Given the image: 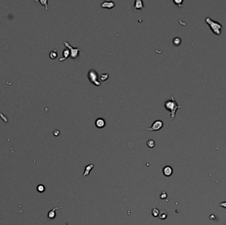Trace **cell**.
Listing matches in <instances>:
<instances>
[{
  "mask_svg": "<svg viewBox=\"0 0 226 225\" xmlns=\"http://www.w3.org/2000/svg\"><path fill=\"white\" fill-rule=\"evenodd\" d=\"M147 145L148 146V147H149V148L151 149L154 148V147L155 146V141H154V140L153 139L148 140V141H147Z\"/></svg>",
  "mask_w": 226,
  "mask_h": 225,
  "instance_id": "9a60e30c",
  "label": "cell"
},
{
  "mask_svg": "<svg viewBox=\"0 0 226 225\" xmlns=\"http://www.w3.org/2000/svg\"><path fill=\"white\" fill-rule=\"evenodd\" d=\"M164 106L169 112V114L171 115V120H173L175 117L176 111L179 108H182V106L177 104V102L175 100V98L173 97H171L170 100H167L164 104Z\"/></svg>",
  "mask_w": 226,
  "mask_h": 225,
  "instance_id": "6da1fadb",
  "label": "cell"
},
{
  "mask_svg": "<svg viewBox=\"0 0 226 225\" xmlns=\"http://www.w3.org/2000/svg\"><path fill=\"white\" fill-rule=\"evenodd\" d=\"M144 7V5L143 2L142 0H136L134 2V5L132 7V9L134 11H136V9H141L142 10Z\"/></svg>",
  "mask_w": 226,
  "mask_h": 225,
  "instance_id": "8992f818",
  "label": "cell"
},
{
  "mask_svg": "<svg viewBox=\"0 0 226 225\" xmlns=\"http://www.w3.org/2000/svg\"><path fill=\"white\" fill-rule=\"evenodd\" d=\"M105 121L104 119L102 118H98L95 121V125L96 127H97L98 128H102L105 126Z\"/></svg>",
  "mask_w": 226,
  "mask_h": 225,
  "instance_id": "30bf717a",
  "label": "cell"
},
{
  "mask_svg": "<svg viewBox=\"0 0 226 225\" xmlns=\"http://www.w3.org/2000/svg\"><path fill=\"white\" fill-rule=\"evenodd\" d=\"M163 126V122L161 120H156L153 123L151 127H145V130L149 131H155L161 130Z\"/></svg>",
  "mask_w": 226,
  "mask_h": 225,
  "instance_id": "5b68a950",
  "label": "cell"
},
{
  "mask_svg": "<svg viewBox=\"0 0 226 225\" xmlns=\"http://www.w3.org/2000/svg\"><path fill=\"white\" fill-rule=\"evenodd\" d=\"M40 3H42V4H43L44 5L46 6V9H48V2H47L46 0H44V1H40Z\"/></svg>",
  "mask_w": 226,
  "mask_h": 225,
  "instance_id": "7402d4cb",
  "label": "cell"
},
{
  "mask_svg": "<svg viewBox=\"0 0 226 225\" xmlns=\"http://www.w3.org/2000/svg\"><path fill=\"white\" fill-rule=\"evenodd\" d=\"M70 56V50H69L68 48H65V50L63 51V57H61V58H60L59 61H64V60H66V59H67Z\"/></svg>",
  "mask_w": 226,
  "mask_h": 225,
  "instance_id": "7c38bea8",
  "label": "cell"
},
{
  "mask_svg": "<svg viewBox=\"0 0 226 225\" xmlns=\"http://www.w3.org/2000/svg\"><path fill=\"white\" fill-rule=\"evenodd\" d=\"M50 57L51 59H56V57H57L58 56V54H57V52H56V50H54V51H52L50 53Z\"/></svg>",
  "mask_w": 226,
  "mask_h": 225,
  "instance_id": "ac0fdd59",
  "label": "cell"
},
{
  "mask_svg": "<svg viewBox=\"0 0 226 225\" xmlns=\"http://www.w3.org/2000/svg\"><path fill=\"white\" fill-rule=\"evenodd\" d=\"M62 208L63 207H54V208H53L52 209L50 210L48 212V217L50 219H54L56 217V211Z\"/></svg>",
  "mask_w": 226,
  "mask_h": 225,
  "instance_id": "8fae6325",
  "label": "cell"
},
{
  "mask_svg": "<svg viewBox=\"0 0 226 225\" xmlns=\"http://www.w3.org/2000/svg\"><path fill=\"white\" fill-rule=\"evenodd\" d=\"M167 217V213L165 212L164 211H162L161 212V213L159 214V218L162 220H165V218Z\"/></svg>",
  "mask_w": 226,
  "mask_h": 225,
  "instance_id": "d6986e66",
  "label": "cell"
},
{
  "mask_svg": "<svg viewBox=\"0 0 226 225\" xmlns=\"http://www.w3.org/2000/svg\"><path fill=\"white\" fill-rule=\"evenodd\" d=\"M88 79L91 83L95 86L101 85V82L99 81L98 73L95 70H90L88 73Z\"/></svg>",
  "mask_w": 226,
  "mask_h": 225,
  "instance_id": "3957f363",
  "label": "cell"
},
{
  "mask_svg": "<svg viewBox=\"0 0 226 225\" xmlns=\"http://www.w3.org/2000/svg\"><path fill=\"white\" fill-rule=\"evenodd\" d=\"M167 195L165 191H163V192L161 193V195H160V197H161L162 200H164V199L167 198Z\"/></svg>",
  "mask_w": 226,
  "mask_h": 225,
  "instance_id": "ffe728a7",
  "label": "cell"
},
{
  "mask_svg": "<svg viewBox=\"0 0 226 225\" xmlns=\"http://www.w3.org/2000/svg\"><path fill=\"white\" fill-rule=\"evenodd\" d=\"M173 45L175 46H179L180 44H181V38H179V37L175 38L173 39Z\"/></svg>",
  "mask_w": 226,
  "mask_h": 225,
  "instance_id": "5bb4252c",
  "label": "cell"
},
{
  "mask_svg": "<svg viewBox=\"0 0 226 225\" xmlns=\"http://www.w3.org/2000/svg\"><path fill=\"white\" fill-rule=\"evenodd\" d=\"M36 190L39 193H43L45 191V186H44V185H42V184H40V185L37 186Z\"/></svg>",
  "mask_w": 226,
  "mask_h": 225,
  "instance_id": "2e32d148",
  "label": "cell"
},
{
  "mask_svg": "<svg viewBox=\"0 0 226 225\" xmlns=\"http://www.w3.org/2000/svg\"><path fill=\"white\" fill-rule=\"evenodd\" d=\"M93 168H94V164H88V165L86 166L85 168V170H84L83 175V177L88 176L90 174L91 170H92Z\"/></svg>",
  "mask_w": 226,
  "mask_h": 225,
  "instance_id": "9c48e42d",
  "label": "cell"
},
{
  "mask_svg": "<svg viewBox=\"0 0 226 225\" xmlns=\"http://www.w3.org/2000/svg\"><path fill=\"white\" fill-rule=\"evenodd\" d=\"M205 21L210 26V29L215 34H216V35H220L221 30H222V25L220 23L212 20L210 17L206 18V19H205Z\"/></svg>",
  "mask_w": 226,
  "mask_h": 225,
  "instance_id": "7a4b0ae2",
  "label": "cell"
},
{
  "mask_svg": "<svg viewBox=\"0 0 226 225\" xmlns=\"http://www.w3.org/2000/svg\"><path fill=\"white\" fill-rule=\"evenodd\" d=\"M151 214H152V215L154 217H157L159 216L160 211H159V210L158 209L155 208V207H154L153 209L151 210Z\"/></svg>",
  "mask_w": 226,
  "mask_h": 225,
  "instance_id": "4fadbf2b",
  "label": "cell"
},
{
  "mask_svg": "<svg viewBox=\"0 0 226 225\" xmlns=\"http://www.w3.org/2000/svg\"><path fill=\"white\" fill-rule=\"evenodd\" d=\"M108 73H103V74H101L100 76V79L102 81H105L108 79Z\"/></svg>",
  "mask_w": 226,
  "mask_h": 225,
  "instance_id": "e0dca14e",
  "label": "cell"
},
{
  "mask_svg": "<svg viewBox=\"0 0 226 225\" xmlns=\"http://www.w3.org/2000/svg\"><path fill=\"white\" fill-rule=\"evenodd\" d=\"M173 168H171L170 166H166L164 167L163 169V175L165 176H171L173 174Z\"/></svg>",
  "mask_w": 226,
  "mask_h": 225,
  "instance_id": "52a82bcc",
  "label": "cell"
},
{
  "mask_svg": "<svg viewBox=\"0 0 226 225\" xmlns=\"http://www.w3.org/2000/svg\"><path fill=\"white\" fill-rule=\"evenodd\" d=\"M219 206L222 207H223V208L226 209V201L220 203H219Z\"/></svg>",
  "mask_w": 226,
  "mask_h": 225,
  "instance_id": "603a6c76",
  "label": "cell"
},
{
  "mask_svg": "<svg viewBox=\"0 0 226 225\" xmlns=\"http://www.w3.org/2000/svg\"><path fill=\"white\" fill-rule=\"evenodd\" d=\"M115 6V3L113 2H107L105 1L103 3L101 4V7L102 8H105V9H111L113 8V7Z\"/></svg>",
  "mask_w": 226,
  "mask_h": 225,
  "instance_id": "ba28073f",
  "label": "cell"
},
{
  "mask_svg": "<svg viewBox=\"0 0 226 225\" xmlns=\"http://www.w3.org/2000/svg\"><path fill=\"white\" fill-rule=\"evenodd\" d=\"M63 44L65 45V48H67L69 49V50H70V57H71L72 59H75L77 58V57L79 56V54H80V49L78 48H74L72 47V46L70 45V44H69L68 42L66 41H64L62 42Z\"/></svg>",
  "mask_w": 226,
  "mask_h": 225,
  "instance_id": "277c9868",
  "label": "cell"
},
{
  "mask_svg": "<svg viewBox=\"0 0 226 225\" xmlns=\"http://www.w3.org/2000/svg\"><path fill=\"white\" fill-rule=\"evenodd\" d=\"M59 134H60V131H59V130H55V131H54V136H58Z\"/></svg>",
  "mask_w": 226,
  "mask_h": 225,
  "instance_id": "cb8c5ba5",
  "label": "cell"
},
{
  "mask_svg": "<svg viewBox=\"0 0 226 225\" xmlns=\"http://www.w3.org/2000/svg\"><path fill=\"white\" fill-rule=\"evenodd\" d=\"M182 2H183L181 1V0H180V1H176V0H175V1H174V3H175L177 6H181Z\"/></svg>",
  "mask_w": 226,
  "mask_h": 225,
  "instance_id": "44dd1931",
  "label": "cell"
}]
</instances>
